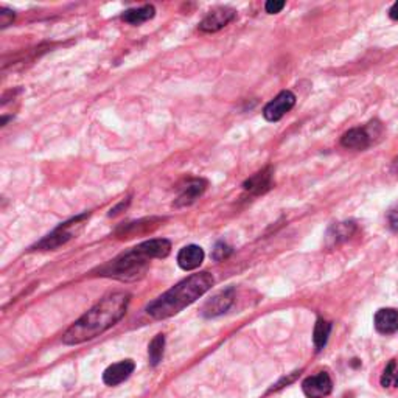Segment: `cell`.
<instances>
[{
  "instance_id": "1",
  "label": "cell",
  "mask_w": 398,
  "mask_h": 398,
  "mask_svg": "<svg viewBox=\"0 0 398 398\" xmlns=\"http://www.w3.org/2000/svg\"><path fill=\"white\" fill-rule=\"evenodd\" d=\"M130 301V292L117 291L108 294L67 330L63 342L67 346H77L105 333L126 315Z\"/></svg>"
},
{
  "instance_id": "2",
  "label": "cell",
  "mask_w": 398,
  "mask_h": 398,
  "mask_svg": "<svg viewBox=\"0 0 398 398\" xmlns=\"http://www.w3.org/2000/svg\"><path fill=\"white\" fill-rule=\"evenodd\" d=\"M213 283H215V279L210 272L190 275L167 292H163L156 301H152L146 307V313L155 319H168V317L181 313L183 308L198 301L201 296H204Z\"/></svg>"
},
{
  "instance_id": "3",
  "label": "cell",
  "mask_w": 398,
  "mask_h": 398,
  "mask_svg": "<svg viewBox=\"0 0 398 398\" xmlns=\"http://www.w3.org/2000/svg\"><path fill=\"white\" fill-rule=\"evenodd\" d=\"M171 250V243L165 238H157V240L145 241L139 246L132 248L128 252L119 255L117 259L109 261L103 266L100 275L105 277H112L119 280H134L142 275L146 268L150 266L151 260L165 259Z\"/></svg>"
},
{
  "instance_id": "4",
  "label": "cell",
  "mask_w": 398,
  "mask_h": 398,
  "mask_svg": "<svg viewBox=\"0 0 398 398\" xmlns=\"http://www.w3.org/2000/svg\"><path fill=\"white\" fill-rule=\"evenodd\" d=\"M88 218H89V213H83V215H78L75 218H72L70 221L61 224L59 228L54 229L50 235H47L44 240L36 244V249L50 250V249H57L59 246H63V244L72 240V238L75 237L79 230H81L84 221Z\"/></svg>"
},
{
  "instance_id": "5",
  "label": "cell",
  "mask_w": 398,
  "mask_h": 398,
  "mask_svg": "<svg viewBox=\"0 0 398 398\" xmlns=\"http://www.w3.org/2000/svg\"><path fill=\"white\" fill-rule=\"evenodd\" d=\"M296 105V95L291 90H281L280 94L268 103L263 109V117L268 121H279Z\"/></svg>"
},
{
  "instance_id": "6",
  "label": "cell",
  "mask_w": 398,
  "mask_h": 398,
  "mask_svg": "<svg viewBox=\"0 0 398 398\" xmlns=\"http://www.w3.org/2000/svg\"><path fill=\"white\" fill-rule=\"evenodd\" d=\"M237 17V11L228 8V7H219L209 11L203 21L199 23V30L204 33H217L224 27H228L229 23Z\"/></svg>"
},
{
  "instance_id": "7",
  "label": "cell",
  "mask_w": 398,
  "mask_h": 398,
  "mask_svg": "<svg viewBox=\"0 0 398 398\" xmlns=\"http://www.w3.org/2000/svg\"><path fill=\"white\" fill-rule=\"evenodd\" d=\"M304 394L308 398H324L327 397L333 389V381L328 373L319 372L317 375L308 377L302 383Z\"/></svg>"
},
{
  "instance_id": "8",
  "label": "cell",
  "mask_w": 398,
  "mask_h": 398,
  "mask_svg": "<svg viewBox=\"0 0 398 398\" xmlns=\"http://www.w3.org/2000/svg\"><path fill=\"white\" fill-rule=\"evenodd\" d=\"M207 188V181L203 177H193L187 181L186 186L182 187L179 196L175 201V207H187L192 206L196 199H199L204 195Z\"/></svg>"
},
{
  "instance_id": "9",
  "label": "cell",
  "mask_w": 398,
  "mask_h": 398,
  "mask_svg": "<svg viewBox=\"0 0 398 398\" xmlns=\"http://www.w3.org/2000/svg\"><path fill=\"white\" fill-rule=\"evenodd\" d=\"M235 301V291L229 288V290H224L221 292H218L217 296H213L209 302L204 305L203 315L206 317H215L228 311L232 304Z\"/></svg>"
},
{
  "instance_id": "10",
  "label": "cell",
  "mask_w": 398,
  "mask_h": 398,
  "mask_svg": "<svg viewBox=\"0 0 398 398\" xmlns=\"http://www.w3.org/2000/svg\"><path fill=\"white\" fill-rule=\"evenodd\" d=\"M204 250L203 248L196 246V244H188V246L182 248L177 254V265H179L183 271H193V269L199 268L204 261Z\"/></svg>"
},
{
  "instance_id": "11",
  "label": "cell",
  "mask_w": 398,
  "mask_h": 398,
  "mask_svg": "<svg viewBox=\"0 0 398 398\" xmlns=\"http://www.w3.org/2000/svg\"><path fill=\"white\" fill-rule=\"evenodd\" d=\"M134 367L136 366H134L131 359H125L120 361V363L109 366L105 373H103V381L108 386H117L120 383H123L134 372Z\"/></svg>"
},
{
  "instance_id": "12",
  "label": "cell",
  "mask_w": 398,
  "mask_h": 398,
  "mask_svg": "<svg viewBox=\"0 0 398 398\" xmlns=\"http://www.w3.org/2000/svg\"><path fill=\"white\" fill-rule=\"evenodd\" d=\"M372 143V137L366 128H353V130L347 131L344 136L341 137V145L347 150H357L363 151L369 148Z\"/></svg>"
},
{
  "instance_id": "13",
  "label": "cell",
  "mask_w": 398,
  "mask_h": 398,
  "mask_svg": "<svg viewBox=\"0 0 398 398\" xmlns=\"http://www.w3.org/2000/svg\"><path fill=\"white\" fill-rule=\"evenodd\" d=\"M272 186V170L271 167H266L260 170L259 173H255L249 177V179L244 181L243 188L246 192L252 195H261L266 193Z\"/></svg>"
},
{
  "instance_id": "14",
  "label": "cell",
  "mask_w": 398,
  "mask_h": 398,
  "mask_svg": "<svg viewBox=\"0 0 398 398\" xmlns=\"http://www.w3.org/2000/svg\"><path fill=\"white\" fill-rule=\"evenodd\" d=\"M375 328L383 335L398 332V311L394 308H381L375 315Z\"/></svg>"
},
{
  "instance_id": "15",
  "label": "cell",
  "mask_w": 398,
  "mask_h": 398,
  "mask_svg": "<svg viewBox=\"0 0 398 398\" xmlns=\"http://www.w3.org/2000/svg\"><path fill=\"white\" fill-rule=\"evenodd\" d=\"M155 16H156V8L152 7V5H143V7H139V8L126 10L125 13L121 14V21L131 23V26H140V23L148 22Z\"/></svg>"
},
{
  "instance_id": "16",
  "label": "cell",
  "mask_w": 398,
  "mask_h": 398,
  "mask_svg": "<svg viewBox=\"0 0 398 398\" xmlns=\"http://www.w3.org/2000/svg\"><path fill=\"white\" fill-rule=\"evenodd\" d=\"M330 332H332V324L319 319L316 322L315 326V333H313V341H315V346L317 350H322L324 347L327 346V341H328V336Z\"/></svg>"
},
{
  "instance_id": "17",
  "label": "cell",
  "mask_w": 398,
  "mask_h": 398,
  "mask_svg": "<svg viewBox=\"0 0 398 398\" xmlns=\"http://www.w3.org/2000/svg\"><path fill=\"white\" fill-rule=\"evenodd\" d=\"M163 348H165V336L157 335L156 338L150 342L148 347V358L151 366H157L161 363L163 357Z\"/></svg>"
},
{
  "instance_id": "18",
  "label": "cell",
  "mask_w": 398,
  "mask_h": 398,
  "mask_svg": "<svg viewBox=\"0 0 398 398\" xmlns=\"http://www.w3.org/2000/svg\"><path fill=\"white\" fill-rule=\"evenodd\" d=\"M390 384H394L395 388H398V366L395 361H390L383 372L381 377V386L384 388H389Z\"/></svg>"
},
{
  "instance_id": "19",
  "label": "cell",
  "mask_w": 398,
  "mask_h": 398,
  "mask_svg": "<svg viewBox=\"0 0 398 398\" xmlns=\"http://www.w3.org/2000/svg\"><path fill=\"white\" fill-rule=\"evenodd\" d=\"M14 11H11L8 8H0V27L2 28H7L8 26H11L14 21Z\"/></svg>"
},
{
  "instance_id": "20",
  "label": "cell",
  "mask_w": 398,
  "mask_h": 398,
  "mask_svg": "<svg viewBox=\"0 0 398 398\" xmlns=\"http://www.w3.org/2000/svg\"><path fill=\"white\" fill-rule=\"evenodd\" d=\"M232 249L226 243H218L215 249H213V259L215 260H224L226 257H229Z\"/></svg>"
},
{
  "instance_id": "21",
  "label": "cell",
  "mask_w": 398,
  "mask_h": 398,
  "mask_svg": "<svg viewBox=\"0 0 398 398\" xmlns=\"http://www.w3.org/2000/svg\"><path fill=\"white\" fill-rule=\"evenodd\" d=\"M283 8H285V2H281V0H269V2H266L265 5L266 13L269 14H277Z\"/></svg>"
},
{
  "instance_id": "22",
  "label": "cell",
  "mask_w": 398,
  "mask_h": 398,
  "mask_svg": "<svg viewBox=\"0 0 398 398\" xmlns=\"http://www.w3.org/2000/svg\"><path fill=\"white\" fill-rule=\"evenodd\" d=\"M388 221H389V228L394 232H398V206L389 212Z\"/></svg>"
},
{
  "instance_id": "23",
  "label": "cell",
  "mask_w": 398,
  "mask_h": 398,
  "mask_svg": "<svg viewBox=\"0 0 398 398\" xmlns=\"http://www.w3.org/2000/svg\"><path fill=\"white\" fill-rule=\"evenodd\" d=\"M389 16H390L394 21H398V2H395V3L390 7Z\"/></svg>"
}]
</instances>
